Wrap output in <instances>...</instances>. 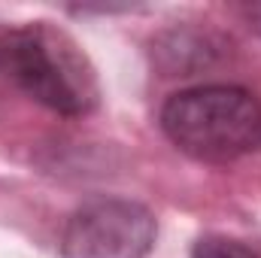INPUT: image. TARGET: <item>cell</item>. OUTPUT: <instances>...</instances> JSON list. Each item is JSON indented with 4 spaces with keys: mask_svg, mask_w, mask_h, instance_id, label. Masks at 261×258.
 <instances>
[{
    "mask_svg": "<svg viewBox=\"0 0 261 258\" xmlns=\"http://www.w3.org/2000/svg\"><path fill=\"white\" fill-rule=\"evenodd\" d=\"M155 216L125 197H100L79 207L64 228V258H146L155 246Z\"/></svg>",
    "mask_w": 261,
    "mask_h": 258,
    "instance_id": "3",
    "label": "cell"
},
{
    "mask_svg": "<svg viewBox=\"0 0 261 258\" xmlns=\"http://www.w3.org/2000/svg\"><path fill=\"white\" fill-rule=\"evenodd\" d=\"M161 128L179 152L225 164L261 143V107L237 85H197L164 104Z\"/></svg>",
    "mask_w": 261,
    "mask_h": 258,
    "instance_id": "2",
    "label": "cell"
},
{
    "mask_svg": "<svg viewBox=\"0 0 261 258\" xmlns=\"http://www.w3.org/2000/svg\"><path fill=\"white\" fill-rule=\"evenodd\" d=\"M195 258H258L249 246L228 237H200L195 243Z\"/></svg>",
    "mask_w": 261,
    "mask_h": 258,
    "instance_id": "4",
    "label": "cell"
},
{
    "mask_svg": "<svg viewBox=\"0 0 261 258\" xmlns=\"http://www.w3.org/2000/svg\"><path fill=\"white\" fill-rule=\"evenodd\" d=\"M0 70L31 100L52 113L82 116L97 104V79L85 52L46 21L0 37Z\"/></svg>",
    "mask_w": 261,
    "mask_h": 258,
    "instance_id": "1",
    "label": "cell"
}]
</instances>
